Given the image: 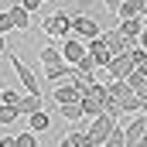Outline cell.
I'll list each match as a JSON object with an SVG mask.
<instances>
[{"mask_svg":"<svg viewBox=\"0 0 147 147\" xmlns=\"http://www.w3.org/2000/svg\"><path fill=\"white\" fill-rule=\"evenodd\" d=\"M103 41L110 45V51H113V55H130V48L137 45V41H130L127 34H120L116 28H113V31H103Z\"/></svg>","mask_w":147,"mask_h":147,"instance_id":"9","label":"cell"},{"mask_svg":"<svg viewBox=\"0 0 147 147\" xmlns=\"http://www.w3.org/2000/svg\"><path fill=\"white\" fill-rule=\"evenodd\" d=\"M144 130H147V116H144V113H137V116L123 127V144H127V147H137V140L144 137Z\"/></svg>","mask_w":147,"mask_h":147,"instance_id":"7","label":"cell"},{"mask_svg":"<svg viewBox=\"0 0 147 147\" xmlns=\"http://www.w3.org/2000/svg\"><path fill=\"white\" fill-rule=\"evenodd\" d=\"M103 147H127V144H123V130H120V127H113V134L106 137V144H103Z\"/></svg>","mask_w":147,"mask_h":147,"instance_id":"23","label":"cell"},{"mask_svg":"<svg viewBox=\"0 0 147 147\" xmlns=\"http://www.w3.org/2000/svg\"><path fill=\"white\" fill-rule=\"evenodd\" d=\"M51 99H55V106H69V103H79V99H82V96H79V89H75L72 82H69V79H65V86H62V82H58V86H55V89H51Z\"/></svg>","mask_w":147,"mask_h":147,"instance_id":"10","label":"cell"},{"mask_svg":"<svg viewBox=\"0 0 147 147\" xmlns=\"http://www.w3.org/2000/svg\"><path fill=\"white\" fill-rule=\"evenodd\" d=\"M41 31L48 38H65L72 34V14H65V10H55V14H48L45 21H41Z\"/></svg>","mask_w":147,"mask_h":147,"instance_id":"2","label":"cell"},{"mask_svg":"<svg viewBox=\"0 0 147 147\" xmlns=\"http://www.w3.org/2000/svg\"><path fill=\"white\" fill-rule=\"evenodd\" d=\"M127 17H144V0H123L116 10V21H127Z\"/></svg>","mask_w":147,"mask_h":147,"instance_id":"13","label":"cell"},{"mask_svg":"<svg viewBox=\"0 0 147 147\" xmlns=\"http://www.w3.org/2000/svg\"><path fill=\"white\" fill-rule=\"evenodd\" d=\"M120 3H123V0H103V7H106V10H110L113 17H116V10H120Z\"/></svg>","mask_w":147,"mask_h":147,"instance_id":"27","label":"cell"},{"mask_svg":"<svg viewBox=\"0 0 147 147\" xmlns=\"http://www.w3.org/2000/svg\"><path fill=\"white\" fill-rule=\"evenodd\" d=\"M58 113H62V116H65L69 123H79V120H82V106H79V103H69V106H58Z\"/></svg>","mask_w":147,"mask_h":147,"instance_id":"20","label":"cell"},{"mask_svg":"<svg viewBox=\"0 0 147 147\" xmlns=\"http://www.w3.org/2000/svg\"><path fill=\"white\" fill-rule=\"evenodd\" d=\"M10 31H14V21L7 10H0V34H10Z\"/></svg>","mask_w":147,"mask_h":147,"instance_id":"24","label":"cell"},{"mask_svg":"<svg viewBox=\"0 0 147 147\" xmlns=\"http://www.w3.org/2000/svg\"><path fill=\"white\" fill-rule=\"evenodd\" d=\"M79 106H82V116H89V120L103 113V106H99L96 99H89V96H82V99H79Z\"/></svg>","mask_w":147,"mask_h":147,"instance_id":"18","label":"cell"},{"mask_svg":"<svg viewBox=\"0 0 147 147\" xmlns=\"http://www.w3.org/2000/svg\"><path fill=\"white\" fill-rule=\"evenodd\" d=\"M38 110H45V99H41V96H28V92H24V96H21V103H17V113H21V116H31V113H38Z\"/></svg>","mask_w":147,"mask_h":147,"instance_id":"15","label":"cell"},{"mask_svg":"<svg viewBox=\"0 0 147 147\" xmlns=\"http://www.w3.org/2000/svg\"><path fill=\"white\" fill-rule=\"evenodd\" d=\"M72 72H75V65H65V62H58V65H48L45 69V82H62V79H72Z\"/></svg>","mask_w":147,"mask_h":147,"instance_id":"12","label":"cell"},{"mask_svg":"<svg viewBox=\"0 0 147 147\" xmlns=\"http://www.w3.org/2000/svg\"><path fill=\"white\" fill-rule=\"evenodd\" d=\"M137 147H147V130H144V137H140V140H137Z\"/></svg>","mask_w":147,"mask_h":147,"instance_id":"31","label":"cell"},{"mask_svg":"<svg viewBox=\"0 0 147 147\" xmlns=\"http://www.w3.org/2000/svg\"><path fill=\"white\" fill-rule=\"evenodd\" d=\"M0 55H7V34H0Z\"/></svg>","mask_w":147,"mask_h":147,"instance_id":"30","label":"cell"},{"mask_svg":"<svg viewBox=\"0 0 147 147\" xmlns=\"http://www.w3.org/2000/svg\"><path fill=\"white\" fill-rule=\"evenodd\" d=\"M86 51H89V58H92V65H96V69H106V65L113 62V51H110V45L103 41V34L92 38V41L86 45Z\"/></svg>","mask_w":147,"mask_h":147,"instance_id":"5","label":"cell"},{"mask_svg":"<svg viewBox=\"0 0 147 147\" xmlns=\"http://www.w3.org/2000/svg\"><path fill=\"white\" fill-rule=\"evenodd\" d=\"M113 127H116V120H113L110 113H99V116H92V120H89V130H86L89 144H92V147H103V144H106V137L113 134Z\"/></svg>","mask_w":147,"mask_h":147,"instance_id":"3","label":"cell"},{"mask_svg":"<svg viewBox=\"0 0 147 147\" xmlns=\"http://www.w3.org/2000/svg\"><path fill=\"white\" fill-rule=\"evenodd\" d=\"M21 113L14 110V106H0V127H7V123H14Z\"/></svg>","mask_w":147,"mask_h":147,"instance_id":"22","label":"cell"},{"mask_svg":"<svg viewBox=\"0 0 147 147\" xmlns=\"http://www.w3.org/2000/svg\"><path fill=\"white\" fill-rule=\"evenodd\" d=\"M7 14H10V21H14V31H28V28H31V14H28V10H24L17 0H10Z\"/></svg>","mask_w":147,"mask_h":147,"instance_id":"11","label":"cell"},{"mask_svg":"<svg viewBox=\"0 0 147 147\" xmlns=\"http://www.w3.org/2000/svg\"><path fill=\"white\" fill-rule=\"evenodd\" d=\"M38 58H41V65L48 69V65H58L62 62V48H55V45H45L41 51H38Z\"/></svg>","mask_w":147,"mask_h":147,"instance_id":"17","label":"cell"},{"mask_svg":"<svg viewBox=\"0 0 147 147\" xmlns=\"http://www.w3.org/2000/svg\"><path fill=\"white\" fill-rule=\"evenodd\" d=\"M103 34V24L96 21V17H89V14H72V38H79V41H92V38Z\"/></svg>","mask_w":147,"mask_h":147,"instance_id":"4","label":"cell"},{"mask_svg":"<svg viewBox=\"0 0 147 147\" xmlns=\"http://www.w3.org/2000/svg\"><path fill=\"white\" fill-rule=\"evenodd\" d=\"M14 144H17V147H38V144H41V137L31 134V130H24V134H17V137H14Z\"/></svg>","mask_w":147,"mask_h":147,"instance_id":"21","label":"cell"},{"mask_svg":"<svg viewBox=\"0 0 147 147\" xmlns=\"http://www.w3.org/2000/svg\"><path fill=\"white\" fill-rule=\"evenodd\" d=\"M0 147H17V144H14V137H0Z\"/></svg>","mask_w":147,"mask_h":147,"instance_id":"29","label":"cell"},{"mask_svg":"<svg viewBox=\"0 0 147 147\" xmlns=\"http://www.w3.org/2000/svg\"><path fill=\"white\" fill-rule=\"evenodd\" d=\"M137 45H140V48H144V51H147V28H144V31H140V38H137Z\"/></svg>","mask_w":147,"mask_h":147,"instance_id":"28","label":"cell"},{"mask_svg":"<svg viewBox=\"0 0 147 147\" xmlns=\"http://www.w3.org/2000/svg\"><path fill=\"white\" fill-rule=\"evenodd\" d=\"M7 58H10V65H14V75H17V82H21V89L28 92V96H41V82H38V75L21 62V55H14L10 48H7Z\"/></svg>","mask_w":147,"mask_h":147,"instance_id":"1","label":"cell"},{"mask_svg":"<svg viewBox=\"0 0 147 147\" xmlns=\"http://www.w3.org/2000/svg\"><path fill=\"white\" fill-rule=\"evenodd\" d=\"M144 116H147V113H144Z\"/></svg>","mask_w":147,"mask_h":147,"instance_id":"34","label":"cell"},{"mask_svg":"<svg viewBox=\"0 0 147 147\" xmlns=\"http://www.w3.org/2000/svg\"><path fill=\"white\" fill-rule=\"evenodd\" d=\"M134 69H137V65H134V58H130V55H113V62L106 65V75H110V79H120V82H123V79L134 72Z\"/></svg>","mask_w":147,"mask_h":147,"instance_id":"8","label":"cell"},{"mask_svg":"<svg viewBox=\"0 0 147 147\" xmlns=\"http://www.w3.org/2000/svg\"><path fill=\"white\" fill-rule=\"evenodd\" d=\"M144 28H147V10H144Z\"/></svg>","mask_w":147,"mask_h":147,"instance_id":"33","label":"cell"},{"mask_svg":"<svg viewBox=\"0 0 147 147\" xmlns=\"http://www.w3.org/2000/svg\"><path fill=\"white\" fill-rule=\"evenodd\" d=\"M82 58H86V41H79V38L69 34L62 41V62H65V65H79Z\"/></svg>","mask_w":147,"mask_h":147,"instance_id":"6","label":"cell"},{"mask_svg":"<svg viewBox=\"0 0 147 147\" xmlns=\"http://www.w3.org/2000/svg\"><path fill=\"white\" fill-rule=\"evenodd\" d=\"M130 58H134V65H144V62H147V51L140 48V45H134V48H130Z\"/></svg>","mask_w":147,"mask_h":147,"instance_id":"25","label":"cell"},{"mask_svg":"<svg viewBox=\"0 0 147 147\" xmlns=\"http://www.w3.org/2000/svg\"><path fill=\"white\" fill-rule=\"evenodd\" d=\"M21 96H24V92H17V89H0V106H14V110H17Z\"/></svg>","mask_w":147,"mask_h":147,"instance_id":"19","label":"cell"},{"mask_svg":"<svg viewBox=\"0 0 147 147\" xmlns=\"http://www.w3.org/2000/svg\"><path fill=\"white\" fill-rule=\"evenodd\" d=\"M120 34H127L130 41H137L140 31H144V17H127V21H120V28H116Z\"/></svg>","mask_w":147,"mask_h":147,"instance_id":"14","label":"cell"},{"mask_svg":"<svg viewBox=\"0 0 147 147\" xmlns=\"http://www.w3.org/2000/svg\"><path fill=\"white\" fill-rule=\"evenodd\" d=\"M48 127H51V116H48L45 110H38V113L28 116V130H31V134H45Z\"/></svg>","mask_w":147,"mask_h":147,"instance_id":"16","label":"cell"},{"mask_svg":"<svg viewBox=\"0 0 147 147\" xmlns=\"http://www.w3.org/2000/svg\"><path fill=\"white\" fill-rule=\"evenodd\" d=\"M17 3H21V7H24L28 14H34V10L41 7V3H45V0H17Z\"/></svg>","mask_w":147,"mask_h":147,"instance_id":"26","label":"cell"},{"mask_svg":"<svg viewBox=\"0 0 147 147\" xmlns=\"http://www.w3.org/2000/svg\"><path fill=\"white\" fill-rule=\"evenodd\" d=\"M75 3H79V7H89V3H92V0H75Z\"/></svg>","mask_w":147,"mask_h":147,"instance_id":"32","label":"cell"}]
</instances>
